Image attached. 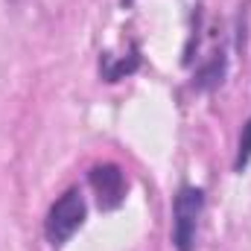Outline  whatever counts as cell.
<instances>
[{
  "label": "cell",
  "instance_id": "cell-1",
  "mask_svg": "<svg viewBox=\"0 0 251 251\" xmlns=\"http://www.w3.org/2000/svg\"><path fill=\"white\" fill-rule=\"evenodd\" d=\"M85 222V199L79 190H67L53 201V207L47 210L44 219V234L50 246H64Z\"/></svg>",
  "mask_w": 251,
  "mask_h": 251
},
{
  "label": "cell",
  "instance_id": "cell-2",
  "mask_svg": "<svg viewBox=\"0 0 251 251\" xmlns=\"http://www.w3.org/2000/svg\"><path fill=\"white\" fill-rule=\"evenodd\" d=\"M204 210V193L199 187H181L173 201V246L176 251H193L199 219Z\"/></svg>",
  "mask_w": 251,
  "mask_h": 251
},
{
  "label": "cell",
  "instance_id": "cell-3",
  "mask_svg": "<svg viewBox=\"0 0 251 251\" xmlns=\"http://www.w3.org/2000/svg\"><path fill=\"white\" fill-rule=\"evenodd\" d=\"M88 178L102 210H117L126 201V176L117 164H97Z\"/></svg>",
  "mask_w": 251,
  "mask_h": 251
},
{
  "label": "cell",
  "instance_id": "cell-4",
  "mask_svg": "<svg viewBox=\"0 0 251 251\" xmlns=\"http://www.w3.org/2000/svg\"><path fill=\"white\" fill-rule=\"evenodd\" d=\"M251 164V117L240 131V143H237V158H234V173H243Z\"/></svg>",
  "mask_w": 251,
  "mask_h": 251
},
{
  "label": "cell",
  "instance_id": "cell-5",
  "mask_svg": "<svg viewBox=\"0 0 251 251\" xmlns=\"http://www.w3.org/2000/svg\"><path fill=\"white\" fill-rule=\"evenodd\" d=\"M9 3H21V0H9Z\"/></svg>",
  "mask_w": 251,
  "mask_h": 251
}]
</instances>
